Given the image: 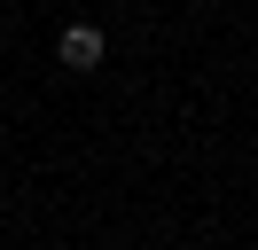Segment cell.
Segmentation results:
<instances>
[{"label":"cell","mask_w":258,"mask_h":250,"mask_svg":"<svg viewBox=\"0 0 258 250\" xmlns=\"http://www.w3.org/2000/svg\"><path fill=\"white\" fill-rule=\"evenodd\" d=\"M102 55H110V39H102L94 24H71L63 39H55V62H63V71H102Z\"/></svg>","instance_id":"cell-1"}]
</instances>
